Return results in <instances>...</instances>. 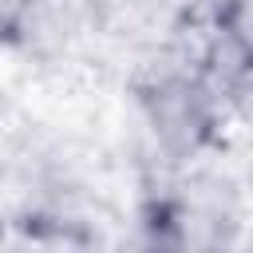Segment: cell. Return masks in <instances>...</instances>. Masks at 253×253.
<instances>
[]
</instances>
